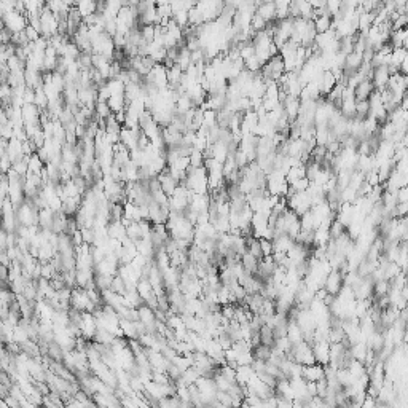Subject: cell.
<instances>
[{"instance_id":"6da1fadb","label":"cell","mask_w":408,"mask_h":408,"mask_svg":"<svg viewBox=\"0 0 408 408\" xmlns=\"http://www.w3.org/2000/svg\"><path fill=\"white\" fill-rule=\"evenodd\" d=\"M3 26L6 30H10L11 34H19L27 26V16H24L22 13H18L16 10L6 13L3 16Z\"/></svg>"},{"instance_id":"7a4b0ae2","label":"cell","mask_w":408,"mask_h":408,"mask_svg":"<svg viewBox=\"0 0 408 408\" xmlns=\"http://www.w3.org/2000/svg\"><path fill=\"white\" fill-rule=\"evenodd\" d=\"M40 24H41V37L49 40L53 35L57 34V18L48 10L46 5L43 8V11L40 13Z\"/></svg>"},{"instance_id":"3957f363","label":"cell","mask_w":408,"mask_h":408,"mask_svg":"<svg viewBox=\"0 0 408 408\" xmlns=\"http://www.w3.org/2000/svg\"><path fill=\"white\" fill-rule=\"evenodd\" d=\"M287 207L294 211L298 217H302L305 212L311 209V196L303 191V193H295L292 198L287 199Z\"/></svg>"},{"instance_id":"277c9868","label":"cell","mask_w":408,"mask_h":408,"mask_svg":"<svg viewBox=\"0 0 408 408\" xmlns=\"http://www.w3.org/2000/svg\"><path fill=\"white\" fill-rule=\"evenodd\" d=\"M343 286H345V276L338 270H332L326 276V279H324L322 289L326 290L329 295L337 297L340 294V290L343 289Z\"/></svg>"},{"instance_id":"5b68a950","label":"cell","mask_w":408,"mask_h":408,"mask_svg":"<svg viewBox=\"0 0 408 408\" xmlns=\"http://www.w3.org/2000/svg\"><path fill=\"white\" fill-rule=\"evenodd\" d=\"M80 334L81 337L91 341L96 334V330H97V324H96V319H94V316L91 314V313H83L81 314V322H80Z\"/></svg>"},{"instance_id":"8992f818","label":"cell","mask_w":408,"mask_h":408,"mask_svg":"<svg viewBox=\"0 0 408 408\" xmlns=\"http://www.w3.org/2000/svg\"><path fill=\"white\" fill-rule=\"evenodd\" d=\"M313 354L316 364L321 365H329L330 362V345L327 341H318V343H313Z\"/></svg>"},{"instance_id":"52a82bcc","label":"cell","mask_w":408,"mask_h":408,"mask_svg":"<svg viewBox=\"0 0 408 408\" xmlns=\"http://www.w3.org/2000/svg\"><path fill=\"white\" fill-rule=\"evenodd\" d=\"M40 113H41V110L34 104H24L21 107V116H22L24 124H37V126H41Z\"/></svg>"},{"instance_id":"ba28073f","label":"cell","mask_w":408,"mask_h":408,"mask_svg":"<svg viewBox=\"0 0 408 408\" xmlns=\"http://www.w3.org/2000/svg\"><path fill=\"white\" fill-rule=\"evenodd\" d=\"M389 69L386 65H381V67H375L373 75H372V83L377 91H385L389 81Z\"/></svg>"},{"instance_id":"9c48e42d","label":"cell","mask_w":408,"mask_h":408,"mask_svg":"<svg viewBox=\"0 0 408 408\" xmlns=\"http://www.w3.org/2000/svg\"><path fill=\"white\" fill-rule=\"evenodd\" d=\"M302 378L306 383H319L321 380H324V365L313 364L302 367Z\"/></svg>"},{"instance_id":"30bf717a","label":"cell","mask_w":408,"mask_h":408,"mask_svg":"<svg viewBox=\"0 0 408 408\" xmlns=\"http://www.w3.org/2000/svg\"><path fill=\"white\" fill-rule=\"evenodd\" d=\"M282 110H284V115H286V118L289 120V123L292 124L297 120L298 113H300V99L287 96L284 104H282Z\"/></svg>"},{"instance_id":"8fae6325","label":"cell","mask_w":408,"mask_h":408,"mask_svg":"<svg viewBox=\"0 0 408 408\" xmlns=\"http://www.w3.org/2000/svg\"><path fill=\"white\" fill-rule=\"evenodd\" d=\"M140 132H142L140 129L132 131V129H128V128H121V131H120V144H123L129 150V152H131V150L137 148V140H139Z\"/></svg>"},{"instance_id":"7c38bea8","label":"cell","mask_w":408,"mask_h":408,"mask_svg":"<svg viewBox=\"0 0 408 408\" xmlns=\"http://www.w3.org/2000/svg\"><path fill=\"white\" fill-rule=\"evenodd\" d=\"M255 14H259L260 18L268 24L276 19V10H274V2H260L257 5Z\"/></svg>"},{"instance_id":"4fadbf2b","label":"cell","mask_w":408,"mask_h":408,"mask_svg":"<svg viewBox=\"0 0 408 408\" xmlns=\"http://www.w3.org/2000/svg\"><path fill=\"white\" fill-rule=\"evenodd\" d=\"M373 91H375V86H373L372 80H362L359 85L354 88L356 101H369V97Z\"/></svg>"},{"instance_id":"5bb4252c","label":"cell","mask_w":408,"mask_h":408,"mask_svg":"<svg viewBox=\"0 0 408 408\" xmlns=\"http://www.w3.org/2000/svg\"><path fill=\"white\" fill-rule=\"evenodd\" d=\"M6 156L10 158L11 163H14V161L21 160V158L24 156V153H22V142H21V140H18L16 137H13V139L8 140Z\"/></svg>"},{"instance_id":"9a60e30c","label":"cell","mask_w":408,"mask_h":408,"mask_svg":"<svg viewBox=\"0 0 408 408\" xmlns=\"http://www.w3.org/2000/svg\"><path fill=\"white\" fill-rule=\"evenodd\" d=\"M292 246H294V239L289 238L287 235H279L276 238H273V254L274 252L287 254Z\"/></svg>"},{"instance_id":"2e32d148","label":"cell","mask_w":408,"mask_h":408,"mask_svg":"<svg viewBox=\"0 0 408 408\" xmlns=\"http://www.w3.org/2000/svg\"><path fill=\"white\" fill-rule=\"evenodd\" d=\"M107 235H109L110 239H116V241H123L126 238V227L120 222H110L107 225Z\"/></svg>"},{"instance_id":"e0dca14e","label":"cell","mask_w":408,"mask_h":408,"mask_svg":"<svg viewBox=\"0 0 408 408\" xmlns=\"http://www.w3.org/2000/svg\"><path fill=\"white\" fill-rule=\"evenodd\" d=\"M337 85V80L334 77V73H332L330 70L327 72H324L322 73V77H321V81H319V89H321V94L322 96H327L332 89L335 88Z\"/></svg>"},{"instance_id":"ac0fdd59","label":"cell","mask_w":408,"mask_h":408,"mask_svg":"<svg viewBox=\"0 0 408 408\" xmlns=\"http://www.w3.org/2000/svg\"><path fill=\"white\" fill-rule=\"evenodd\" d=\"M123 6V2L121 0H109V2L104 3V10H102V16L104 19H115L118 11L121 10Z\"/></svg>"},{"instance_id":"d6986e66","label":"cell","mask_w":408,"mask_h":408,"mask_svg":"<svg viewBox=\"0 0 408 408\" xmlns=\"http://www.w3.org/2000/svg\"><path fill=\"white\" fill-rule=\"evenodd\" d=\"M75 8L78 10L81 18L85 19V18H88V16L94 14L97 11V2H94V0H81V2H77Z\"/></svg>"},{"instance_id":"ffe728a7","label":"cell","mask_w":408,"mask_h":408,"mask_svg":"<svg viewBox=\"0 0 408 408\" xmlns=\"http://www.w3.org/2000/svg\"><path fill=\"white\" fill-rule=\"evenodd\" d=\"M53 217H54V212L51 209H48V207H45V209H40L38 211V228L51 231Z\"/></svg>"},{"instance_id":"44dd1931","label":"cell","mask_w":408,"mask_h":408,"mask_svg":"<svg viewBox=\"0 0 408 408\" xmlns=\"http://www.w3.org/2000/svg\"><path fill=\"white\" fill-rule=\"evenodd\" d=\"M259 338H260V345H263V346L273 348L274 345H276V338H274V335H273V329L268 327V326H262L260 327Z\"/></svg>"},{"instance_id":"7402d4cb","label":"cell","mask_w":408,"mask_h":408,"mask_svg":"<svg viewBox=\"0 0 408 408\" xmlns=\"http://www.w3.org/2000/svg\"><path fill=\"white\" fill-rule=\"evenodd\" d=\"M140 131L144 132V134L147 136V139L152 142V140L158 139V137H161V128H160V124L155 123L153 120L152 121H148L145 126L140 128Z\"/></svg>"},{"instance_id":"603a6c76","label":"cell","mask_w":408,"mask_h":408,"mask_svg":"<svg viewBox=\"0 0 408 408\" xmlns=\"http://www.w3.org/2000/svg\"><path fill=\"white\" fill-rule=\"evenodd\" d=\"M107 105H109V109H110L112 113H118V112L124 110V107H126L124 94H112L109 97V101H107Z\"/></svg>"},{"instance_id":"cb8c5ba5","label":"cell","mask_w":408,"mask_h":408,"mask_svg":"<svg viewBox=\"0 0 408 408\" xmlns=\"http://www.w3.org/2000/svg\"><path fill=\"white\" fill-rule=\"evenodd\" d=\"M286 338L292 345H298V343H302V341H303V334H302V330H300V327L297 326L295 322H289V329H287Z\"/></svg>"},{"instance_id":"d4e9b609","label":"cell","mask_w":408,"mask_h":408,"mask_svg":"<svg viewBox=\"0 0 408 408\" xmlns=\"http://www.w3.org/2000/svg\"><path fill=\"white\" fill-rule=\"evenodd\" d=\"M176 64L182 69V72H185L190 65H191V53L187 49V46H182L179 49V56L176 59Z\"/></svg>"},{"instance_id":"484cf974","label":"cell","mask_w":408,"mask_h":408,"mask_svg":"<svg viewBox=\"0 0 408 408\" xmlns=\"http://www.w3.org/2000/svg\"><path fill=\"white\" fill-rule=\"evenodd\" d=\"M271 356V348L263 346V345H257L252 348V357L254 361H262V362H268Z\"/></svg>"},{"instance_id":"4316f807","label":"cell","mask_w":408,"mask_h":408,"mask_svg":"<svg viewBox=\"0 0 408 408\" xmlns=\"http://www.w3.org/2000/svg\"><path fill=\"white\" fill-rule=\"evenodd\" d=\"M314 29L318 34H322V32H327L330 29V24H332V18L329 14H324V16H314Z\"/></svg>"},{"instance_id":"83f0119b","label":"cell","mask_w":408,"mask_h":408,"mask_svg":"<svg viewBox=\"0 0 408 408\" xmlns=\"http://www.w3.org/2000/svg\"><path fill=\"white\" fill-rule=\"evenodd\" d=\"M43 168H45V163L40 160L37 153H32L29 156V161H27V169H29L27 172L37 174V176H40V172L43 171Z\"/></svg>"},{"instance_id":"f1b7e54d","label":"cell","mask_w":408,"mask_h":408,"mask_svg":"<svg viewBox=\"0 0 408 408\" xmlns=\"http://www.w3.org/2000/svg\"><path fill=\"white\" fill-rule=\"evenodd\" d=\"M112 279L110 276H104V274H96L94 273V287L99 292H105V290H110L112 286Z\"/></svg>"},{"instance_id":"f546056e","label":"cell","mask_w":408,"mask_h":408,"mask_svg":"<svg viewBox=\"0 0 408 408\" xmlns=\"http://www.w3.org/2000/svg\"><path fill=\"white\" fill-rule=\"evenodd\" d=\"M305 177V164H300V166H294V168H290L286 174V182L290 185L294 184L295 180L298 179H303Z\"/></svg>"},{"instance_id":"4dcf8cb0","label":"cell","mask_w":408,"mask_h":408,"mask_svg":"<svg viewBox=\"0 0 408 408\" xmlns=\"http://www.w3.org/2000/svg\"><path fill=\"white\" fill-rule=\"evenodd\" d=\"M289 0H279V2H274V10H276V19L282 21L289 18Z\"/></svg>"},{"instance_id":"1f68e13d","label":"cell","mask_w":408,"mask_h":408,"mask_svg":"<svg viewBox=\"0 0 408 408\" xmlns=\"http://www.w3.org/2000/svg\"><path fill=\"white\" fill-rule=\"evenodd\" d=\"M389 289H391V284L388 281H377L373 282V294L375 298H381V297H386L389 294Z\"/></svg>"},{"instance_id":"d6a6232c","label":"cell","mask_w":408,"mask_h":408,"mask_svg":"<svg viewBox=\"0 0 408 408\" xmlns=\"http://www.w3.org/2000/svg\"><path fill=\"white\" fill-rule=\"evenodd\" d=\"M188 161H190V168L198 169L204 166V155L203 152H198V150L191 148V153L188 155Z\"/></svg>"},{"instance_id":"836d02e7","label":"cell","mask_w":408,"mask_h":408,"mask_svg":"<svg viewBox=\"0 0 408 408\" xmlns=\"http://www.w3.org/2000/svg\"><path fill=\"white\" fill-rule=\"evenodd\" d=\"M407 57L408 56H407L405 48H396V49H393V53H391V65H394V67L399 69V65H401Z\"/></svg>"},{"instance_id":"e575fe53","label":"cell","mask_w":408,"mask_h":408,"mask_svg":"<svg viewBox=\"0 0 408 408\" xmlns=\"http://www.w3.org/2000/svg\"><path fill=\"white\" fill-rule=\"evenodd\" d=\"M262 67H263V64L259 61V57H257L255 54L244 61V70L251 72V73H259L262 70Z\"/></svg>"},{"instance_id":"d590c367","label":"cell","mask_w":408,"mask_h":408,"mask_svg":"<svg viewBox=\"0 0 408 408\" xmlns=\"http://www.w3.org/2000/svg\"><path fill=\"white\" fill-rule=\"evenodd\" d=\"M203 126L207 129H211L214 126H217V112L214 110H204L203 112Z\"/></svg>"},{"instance_id":"8d00e7d4","label":"cell","mask_w":408,"mask_h":408,"mask_svg":"<svg viewBox=\"0 0 408 408\" xmlns=\"http://www.w3.org/2000/svg\"><path fill=\"white\" fill-rule=\"evenodd\" d=\"M156 404H158V408H180V401L176 396L163 397Z\"/></svg>"},{"instance_id":"74e56055","label":"cell","mask_w":408,"mask_h":408,"mask_svg":"<svg viewBox=\"0 0 408 408\" xmlns=\"http://www.w3.org/2000/svg\"><path fill=\"white\" fill-rule=\"evenodd\" d=\"M94 113H96L94 116H99V118H102V120L109 118V116L112 115V112L109 109V105H107V102H101V101H97L94 104Z\"/></svg>"},{"instance_id":"f35d334b","label":"cell","mask_w":408,"mask_h":408,"mask_svg":"<svg viewBox=\"0 0 408 408\" xmlns=\"http://www.w3.org/2000/svg\"><path fill=\"white\" fill-rule=\"evenodd\" d=\"M121 124L115 120V116L113 113L109 116V118H105V132H112V134H120V131H121Z\"/></svg>"},{"instance_id":"ab89813d","label":"cell","mask_w":408,"mask_h":408,"mask_svg":"<svg viewBox=\"0 0 408 408\" xmlns=\"http://www.w3.org/2000/svg\"><path fill=\"white\" fill-rule=\"evenodd\" d=\"M346 231L345 228V225L343 223H340L337 219L330 223V227H329V233H330V239H337L338 236H341L343 233Z\"/></svg>"},{"instance_id":"60d3db41","label":"cell","mask_w":408,"mask_h":408,"mask_svg":"<svg viewBox=\"0 0 408 408\" xmlns=\"http://www.w3.org/2000/svg\"><path fill=\"white\" fill-rule=\"evenodd\" d=\"M370 112V104L369 101H356V116L364 120Z\"/></svg>"},{"instance_id":"b9f144b4","label":"cell","mask_w":408,"mask_h":408,"mask_svg":"<svg viewBox=\"0 0 408 408\" xmlns=\"http://www.w3.org/2000/svg\"><path fill=\"white\" fill-rule=\"evenodd\" d=\"M233 160H235V164H236V168H238V169H243V168H246V166L249 164L247 155H246L241 148H238L236 152L233 153Z\"/></svg>"},{"instance_id":"7bdbcfd3","label":"cell","mask_w":408,"mask_h":408,"mask_svg":"<svg viewBox=\"0 0 408 408\" xmlns=\"http://www.w3.org/2000/svg\"><path fill=\"white\" fill-rule=\"evenodd\" d=\"M172 21L177 24L180 29H185L188 26V11H177L172 13Z\"/></svg>"},{"instance_id":"ee69618b","label":"cell","mask_w":408,"mask_h":408,"mask_svg":"<svg viewBox=\"0 0 408 408\" xmlns=\"http://www.w3.org/2000/svg\"><path fill=\"white\" fill-rule=\"evenodd\" d=\"M110 290H112L113 294H116V295H124V294H126V286H124V282L121 281V278L113 276Z\"/></svg>"},{"instance_id":"f6af8a7d","label":"cell","mask_w":408,"mask_h":408,"mask_svg":"<svg viewBox=\"0 0 408 408\" xmlns=\"http://www.w3.org/2000/svg\"><path fill=\"white\" fill-rule=\"evenodd\" d=\"M35 91V101H34V105H37L40 110H46L48 107V99L43 93V89L38 88V89H34Z\"/></svg>"},{"instance_id":"bcb514c9","label":"cell","mask_w":408,"mask_h":408,"mask_svg":"<svg viewBox=\"0 0 408 408\" xmlns=\"http://www.w3.org/2000/svg\"><path fill=\"white\" fill-rule=\"evenodd\" d=\"M169 5H171V11L172 13H177V11H190L191 8L195 6V3L193 2H169Z\"/></svg>"},{"instance_id":"7dc6e473","label":"cell","mask_w":408,"mask_h":408,"mask_svg":"<svg viewBox=\"0 0 408 408\" xmlns=\"http://www.w3.org/2000/svg\"><path fill=\"white\" fill-rule=\"evenodd\" d=\"M51 85L62 94L64 89H65V78H64V75L57 73V72H53V75H51Z\"/></svg>"},{"instance_id":"c3c4849f","label":"cell","mask_w":408,"mask_h":408,"mask_svg":"<svg viewBox=\"0 0 408 408\" xmlns=\"http://www.w3.org/2000/svg\"><path fill=\"white\" fill-rule=\"evenodd\" d=\"M310 184L311 182L308 180L306 177H303V179H298V180H295L294 184H290L289 187L292 188L295 193H303V191H306L308 190V187H310Z\"/></svg>"},{"instance_id":"681fc988","label":"cell","mask_w":408,"mask_h":408,"mask_svg":"<svg viewBox=\"0 0 408 408\" xmlns=\"http://www.w3.org/2000/svg\"><path fill=\"white\" fill-rule=\"evenodd\" d=\"M80 233H81L83 243L93 246V243H94V230L93 228H80Z\"/></svg>"},{"instance_id":"f907efd6","label":"cell","mask_w":408,"mask_h":408,"mask_svg":"<svg viewBox=\"0 0 408 408\" xmlns=\"http://www.w3.org/2000/svg\"><path fill=\"white\" fill-rule=\"evenodd\" d=\"M265 27H266V22L260 18L259 14H254L251 19V29L254 32H260V30H265Z\"/></svg>"},{"instance_id":"816d5d0a","label":"cell","mask_w":408,"mask_h":408,"mask_svg":"<svg viewBox=\"0 0 408 408\" xmlns=\"http://www.w3.org/2000/svg\"><path fill=\"white\" fill-rule=\"evenodd\" d=\"M259 241H260V249H262L263 257H270V255H273V241L265 239V238H262V239H259Z\"/></svg>"},{"instance_id":"f5cc1de1","label":"cell","mask_w":408,"mask_h":408,"mask_svg":"<svg viewBox=\"0 0 408 408\" xmlns=\"http://www.w3.org/2000/svg\"><path fill=\"white\" fill-rule=\"evenodd\" d=\"M407 24H408V14H399V18L391 24V27H393V30H401V29H405Z\"/></svg>"},{"instance_id":"db71d44e","label":"cell","mask_w":408,"mask_h":408,"mask_svg":"<svg viewBox=\"0 0 408 408\" xmlns=\"http://www.w3.org/2000/svg\"><path fill=\"white\" fill-rule=\"evenodd\" d=\"M0 139H3V140H10L13 139V126H11V123H8V124H3V126H0Z\"/></svg>"},{"instance_id":"11a10c76","label":"cell","mask_w":408,"mask_h":408,"mask_svg":"<svg viewBox=\"0 0 408 408\" xmlns=\"http://www.w3.org/2000/svg\"><path fill=\"white\" fill-rule=\"evenodd\" d=\"M11 166H13V163L6 155L0 158V174H2V176H6V172L11 169Z\"/></svg>"},{"instance_id":"9f6ffc18","label":"cell","mask_w":408,"mask_h":408,"mask_svg":"<svg viewBox=\"0 0 408 408\" xmlns=\"http://www.w3.org/2000/svg\"><path fill=\"white\" fill-rule=\"evenodd\" d=\"M35 101V91L32 88H24V96H22V102L24 104H34Z\"/></svg>"},{"instance_id":"6f0895ef","label":"cell","mask_w":408,"mask_h":408,"mask_svg":"<svg viewBox=\"0 0 408 408\" xmlns=\"http://www.w3.org/2000/svg\"><path fill=\"white\" fill-rule=\"evenodd\" d=\"M396 201H397V204L399 203H408V188L407 187L399 188L396 191Z\"/></svg>"},{"instance_id":"680465c9","label":"cell","mask_w":408,"mask_h":408,"mask_svg":"<svg viewBox=\"0 0 408 408\" xmlns=\"http://www.w3.org/2000/svg\"><path fill=\"white\" fill-rule=\"evenodd\" d=\"M8 188H10V184H8L6 176H2V174H0V196L6 198L8 196Z\"/></svg>"},{"instance_id":"91938a15","label":"cell","mask_w":408,"mask_h":408,"mask_svg":"<svg viewBox=\"0 0 408 408\" xmlns=\"http://www.w3.org/2000/svg\"><path fill=\"white\" fill-rule=\"evenodd\" d=\"M24 32H26V37H27V40L29 41H32V43H34V41H37L38 38H40V34L38 32L35 30V29H32L29 24L26 26V29H24Z\"/></svg>"},{"instance_id":"94428289","label":"cell","mask_w":408,"mask_h":408,"mask_svg":"<svg viewBox=\"0 0 408 408\" xmlns=\"http://www.w3.org/2000/svg\"><path fill=\"white\" fill-rule=\"evenodd\" d=\"M113 116H115V120L118 121L121 126L124 124V120H126V113H124V110H121V112H118V113H113Z\"/></svg>"},{"instance_id":"6125c7cd","label":"cell","mask_w":408,"mask_h":408,"mask_svg":"<svg viewBox=\"0 0 408 408\" xmlns=\"http://www.w3.org/2000/svg\"><path fill=\"white\" fill-rule=\"evenodd\" d=\"M6 147H8V142L3 139H0V158L6 155Z\"/></svg>"},{"instance_id":"be15d7a7","label":"cell","mask_w":408,"mask_h":408,"mask_svg":"<svg viewBox=\"0 0 408 408\" xmlns=\"http://www.w3.org/2000/svg\"><path fill=\"white\" fill-rule=\"evenodd\" d=\"M6 69V64H2L0 62V78H2V75H3V70Z\"/></svg>"}]
</instances>
